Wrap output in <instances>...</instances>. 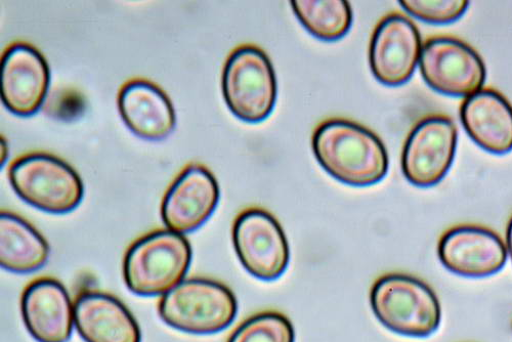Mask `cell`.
Masks as SVG:
<instances>
[{"label": "cell", "instance_id": "cell-1", "mask_svg": "<svg viewBox=\"0 0 512 342\" xmlns=\"http://www.w3.org/2000/svg\"><path fill=\"white\" fill-rule=\"evenodd\" d=\"M313 151L327 174L349 186H372L389 173L386 147L375 134L352 121L332 119L318 126Z\"/></svg>", "mask_w": 512, "mask_h": 342}, {"label": "cell", "instance_id": "cell-2", "mask_svg": "<svg viewBox=\"0 0 512 342\" xmlns=\"http://www.w3.org/2000/svg\"><path fill=\"white\" fill-rule=\"evenodd\" d=\"M192 255L184 235L170 230L152 232L127 250L123 262L125 284L140 296L164 295L185 280Z\"/></svg>", "mask_w": 512, "mask_h": 342}, {"label": "cell", "instance_id": "cell-3", "mask_svg": "<svg viewBox=\"0 0 512 342\" xmlns=\"http://www.w3.org/2000/svg\"><path fill=\"white\" fill-rule=\"evenodd\" d=\"M372 311L389 330L409 337H428L441 324L442 310L435 291L404 274L379 278L370 294Z\"/></svg>", "mask_w": 512, "mask_h": 342}, {"label": "cell", "instance_id": "cell-4", "mask_svg": "<svg viewBox=\"0 0 512 342\" xmlns=\"http://www.w3.org/2000/svg\"><path fill=\"white\" fill-rule=\"evenodd\" d=\"M159 315L169 327L208 335L228 328L238 313L237 298L226 285L203 278L188 279L162 295Z\"/></svg>", "mask_w": 512, "mask_h": 342}, {"label": "cell", "instance_id": "cell-5", "mask_svg": "<svg viewBox=\"0 0 512 342\" xmlns=\"http://www.w3.org/2000/svg\"><path fill=\"white\" fill-rule=\"evenodd\" d=\"M9 179L22 200L53 215L73 211L84 195L83 183L74 168L46 153L17 159L10 167Z\"/></svg>", "mask_w": 512, "mask_h": 342}, {"label": "cell", "instance_id": "cell-6", "mask_svg": "<svg viewBox=\"0 0 512 342\" xmlns=\"http://www.w3.org/2000/svg\"><path fill=\"white\" fill-rule=\"evenodd\" d=\"M222 88L227 106L242 121L262 122L275 108V70L259 48L244 46L231 54L224 68Z\"/></svg>", "mask_w": 512, "mask_h": 342}, {"label": "cell", "instance_id": "cell-7", "mask_svg": "<svg viewBox=\"0 0 512 342\" xmlns=\"http://www.w3.org/2000/svg\"><path fill=\"white\" fill-rule=\"evenodd\" d=\"M419 67L431 89L450 97H471L482 90L487 77L479 54L463 41L446 36L425 42Z\"/></svg>", "mask_w": 512, "mask_h": 342}, {"label": "cell", "instance_id": "cell-8", "mask_svg": "<svg viewBox=\"0 0 512 342\" xmlns=\"http://www.w3.org/2000/svg\"><path fill=\"white\" fill-rule=\"evenodd\" d=\"M233 243L243 268L263 281L279 279L290 263V248L278 221L266 210L250 208L233 227Z\"/></svg>", "mask_w": 512, "mask_h": 342}, {"label": "cell", "instance_id": "cell-9", "mask_svg": "<svg viewBox=\"0 0 512 342\" xmlns=\"http://www.w3.org/2000/svg\"><path fill=\"white\" fill-rule=\"evenodd\" d=\"M457 139L456 125L447 116L419 121L403 150L402 170L407 181L419 188L439 184L453 164Z\"/></svg>", "mask_w": 512, "mask_h": 342}, {"label": "cell", "instance_id": "cell-10", "mask_svg": "<svg viewBox=\"0 0 512 342\" xmlns=\"http://www.w3.org/2000/svg\"><path fill=\"white\" fill-rule=\"evenodd\" d=\"M220 187L209 169L188 165L170 185L161 204V218L170 231L188 234L202 227L220 201Z\"/></svg>", "mask_w": 512, "mask_h": 342}, {"label": "cell", "instance_id": "cell-11", "mask_svg": "<svg viewBox=\"0 0 512 342\" xmlns=\"http://www.w3.org/2000/svg\"><path fill=\"white\" fill-rule=\"evenodd\" d=\"M421 52V36L415 24L401 14L390 15L373 33L369 51L371 71L382 84L398 87L412 77Z\"/></svg>", "mask_w": 512, "mask_h": 342}, {"label": "cell", "instance_id": "cell-12", "mask_svg": "<svg viewBox=\"0 0 512 342\" xmlns=\"http://www.w3.org/2000/svg\"><path fill=\"white\" fill-rule=\"evenodd\" d=\"M2 101L13 114L28 117L44 105L51 84L50 66L34 47L18 42L2 59Z\"/></svg>", "mask_w": 512, "mask_h": 342}, {"label": "cell", "instance_id": "cell-13", "mask_svg": "<svg viewBox=\"0 0 512 342\" xmlns=\"http://www.w3.org/2000/svg\"><path fill=\"white\" fill-rule=\"evenodd\" d=\"M438 254L448 271L467 278H485L504 268L508 252L503 240L492 230L465 225L442 236Z\"/></svg>", "mask_w": 512, "mask_h": 342}, {"label": "cell", "instance_id": "cell-14", "mask_svg": "<svg viewBox=\"0 0 512 342\" xmlns=\"http://www.w3.org/2000/svg\"><path fill=\"white\" fill-rule=\"evenodd\" d=\"M21 312L30 335L38 342H67L74 324V306L65 287L52 278L33 281L24 290Z\"/></svg>", "mask_w": 512, "mask_h": 342}, {"label": "cell", "instance_id": "cell-15", "mask_svg": "<svg viewBox=\"0 0 512 342\" xmlns=\"http://www.w3.org/2000/svg\"><path fill=\"white\" fill-rule=\"evenodd\" d=\"M120 116L133 134L147 141H161L175 131L176 110L156 84L135 79L127 82L118 95Z\"/></svg>", "mask_w": 512, "mask_h": 342}, {"label": "cell", "instance_id": "cell-16", "mask_svg": "<svg viewBox=\"0 0 512 342\" xmlns=\"http://www.w3.org/2000/svg\"><path fill=\"white\" fill-rule=\"evenodd\" d=\"M74 324L85 342H141V329L127 308L112 295L88 291L74 304Z\"/></svg>", "mask_w": 512, "mask_h": 342}, {"label": "cell", "instance_id": "cell-17", "mask_svg": "<svg viewBox=\"0 0 512 342\" xmlns=\"http://www.w3.org/2000/svg\"><path fill=\"white\" fill-rule=\"evenodd\" d=\"M464 130L482 149L496 155L512 150V106L498 92L481 90L460 109Z\"/></svg>", "mask_w": 512, "mask_h": 342}, {"label": "cell", "instance_id": "cell-18", "mask_svg": "<svg viewBox=\"0 0 512 342\" xmlns=\"http://www.w3.org/2000/svg\"><path fill=\"white\" fill-rule=\"evenodd\" d=\"M50 246L29 223L14 213L0 216V263L12 273L29 274L44 267Z\"/></svg>", "mask_w": 512, "mask_h": 342}, {"label": "cell", "instance_id": "cell-19", "mask_svg": "<svg viewBox=\"0 0 512 342\" xmlns=\"http://www.w3.org/2000/svg\"><path fill=\"white\" fill-rule=\"evenodd\" d=\"M291 8L303 26L321 40L343 38L353 24V11L345 0H295Z\"/></svg>", "mask_w": 512, "mask_h": 342}, {"label": "cell", "instance_id": "cell-20", "mask_svg": "<svg viewBox=\"0 0 512 342\" xmlns=\"http://www.w3.org/2000/svg\"><path fill=\"white\" fill-rule=\"evenodd\" d=\"M295 331L290 320L276 312L255 315L243 322L228 342H294Z\"/></svg>", "mask_w": 512, "mask_h": 342}, {"label": "cell", "instance_id": "cell-21", "mask_svg": "<svg viewBox=\"0 0 512 342\" xmlns=\"http://www.w3.org/2000/svg\"><path fill=\"white\" fill-rule=\"evenodd\" d=\"M400 6L413 17L430 24H450L468 9L464 0H404Z\"/></svg>", "mask_w": 512, "mask_h": 342}, {"label": "cell", "instance_id": "cell-22", "mask_svg": "<svg viewBox=\"0 0 512 342\" xmlns=\"http://www.w3.org/2000/svg\"><path fill=\"white\" fill-rule=\"evenodd\" d=\"M506 244L507 252L509 253L510 259L512 261V218L507 227Z\"/></svg>", "mask_w": 512, "mask_h": 342}]
</instances>
